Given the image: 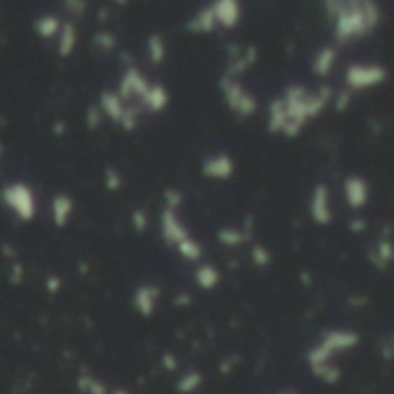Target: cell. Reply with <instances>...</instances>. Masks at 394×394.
<instances>
[{"instance_id":"cell-1","label":"cell","mask_w":394,"mask_h":394,"mask_svg":"<svg viewBox=\"0 0 394 394\" xmlns=\"http://www.w3.org/2000/svg\"><path fill=\"white\" fill-rule=\"evenodd\" d=\"M332 101V88L321 85L311 90L300 83H290L281 90L279 97H274L267 104V120L265 127L274 136L295 139L314 118H318Z\"/></svg>"},{"instance_id":"cell-2","label":"cell","mask_w":394,"mask_h":394,"mask_svg":"<svg viewBox=\"0 0 394 394\" xmlns=\"http://www.w3.org/2000/svg\"><path fill=\"white\" fill-rule=\"evenodd\" d=\"M360 344V335L351 328H332L325 330L309 351H307V367L311 369V374L318 378L321 383L335 385L342 378V369L337 367V358L344 353L353 351Z\"/></svg>"},{"instance_id":"cell-3","label":"cell","mask_w":394,"mask_h":394,"mask_svg":"<svg viewBox=\"0 0 394 394\" xmlns=\"http://www.w3.org/2000/svg\"><path fill=\"white\" fill-rule=\"evenodd\" d=\"M378 23H381V5H378V0H358L351 10H346L337 19H332L335 42L342 46L356 42V39H365L378 28Z\"/></svg>"},{"instance_id":"cell-4","label":"cell","mask_w":394,"mask_h":394,"mask_svg":"<svg viewBox=\"0 0 394 394\" xmlns=\"http://www.w3.org/2000/svg\"><path fill=\"white\" fill-rule=\"evenodd\" d=\"M160 233L162 240L169 244L171 249H176L180 258H185L189 263H201L203 258V244L199 242L189 231L185 219L180 217V208L164 206L160 212Z\"/></svg>"},{"instance_id":"cell-5","label":"cell","mask_w":394,"mask_h":394,"mask_svg":"<svg viewBox=\"0 0 394 394\" xmlns=\"http://www.w3.org/2000/svg\"><path fill=\"white\" fill-rule=\"evenodd\" d=\"M219 92H222L224 104L228 106V111L238 118H251L258 113V99L256 94L244 88L242 78L222 74L219 78Z\"/></svg>"},{"instance_id":"cell-6","label":"cell","mask_w":394,"mask_h":394,"mask_svg":"<svg viewBox=\"0 0 394 394\" xmlns=\"http://www.w3.org/2000/svg\"><path fill=\"white\" fill-rule=\"evenodd\" d=\"M0 201L3 206L12 212L19 222H33L37 217V196L33 192V187L23 180H12L3 187L0 192Z\"/></svg>"},{"instance_id":"cell-7","label":"cell","mask_w":394,"mask_h":394,"mask_svg":"<svg viewBox=\"0 0 394 394\" xmlns=\"http://www.w3.org/2000/svg\"><path fill=\"white\" fill-rule=\"evenodd\" d=\"M97 108L99 113L108 118L113 125H118L120 129L125 132H134L141 125V113L136 106H129L125 104V101L118 97L115 90H104L99 94V101H97Z\"/></svg>"},{"instance_id":"cell-8","label":"cell","mask_w":394,"mask_h":394,"mask_svg":"<svg viewBox=\"0 0 394 394\" xmlns=\"http://www.w3.org/2000/svg\"><path fill=\"white\" fill-rule=\"evenodd\" d=\"M385 81H388V69L381 62H353L344 72V83L349 92L372 90Z\"/></svg>"},{"instance_id":"cell-9","label":"cell","mask_w":394,"mask_h":394,"mask_svg":"<svg viewBox=\"0 0 394 394\" xmlns=\"http://www.w3.org/2000/svg\"><path fill=\"white\" fill-rule=\"evenodd\" d=\"M150 78H148L143 72H141L139 67L129 65L127 69L122 72L120 81H118V97H120L125 104L129 106H136L141 111V104H143V97L148 94V90H150ZM143 113V111H141Z\"/></svg>"},{"instance_id":"cell-10","label":"cell","mask_w":394,"mask_h":394,"mask_svg":"<svg viewBox=\"0 0 394 394\" xmlns=\"http://www.w3.org/2000/svg\"><path fill=\"white\" fill-rule=\"evenodd\" d=\"M309 217L311 222L325 228L335 222V201H332V192L325 183H318L314 187L311 199H309Z\"/></svg>"},{"instance_id":"cell-11","label":"cell","mask_w":394,"mask_h":394,"mask_svg":"<svg viewBox=\"0 0 394 394\" xmlns=\"http://www.w3.org/2000/svg\"><path fill=\"white\" fill-rule=\"evenodd\" d=\"M201 176L212 183H226L235 176V160L228 153H212L201 160Z\"/></svg>"},{"instance_id":"cell-12","label":"cell","mask_w":394,"mask_h":394,"mask_svg":"<svg viewBox=\"0 0 394 394\" xmlns=\"http://www.w3.org/2000/svg\"><path fill=\"white\" fill-rule=\"evenodd\" d=\"M342 196H344L346 208H349L351 212H360L369 206L372 189H369V183L365 178L351 173V176H346L344 183H342Z\"/></svg>"},{"instance_id":"cell-13","label":"cell","mask_w":394,"mask_h":394,"mask_svg":"<svg viewBox=\"0 0 394 394\" xmlns=\"http://www.w3.org/2000/svg\"><path fill=\"white\" fill-rule=\"evenodd\" d=\"M160 300H162V288L157 286V283H139V286L134 288V293H132L134 311H136L139 316H143V318L155 316L157 307H160Z\"/></svg>"},{"instance_id":"cell-14","label":"cell","mask_w":394,"mask_h":394,"mask_svg":"<svg viewBox=\"0 0 394 394\" xmlns=\"http://www.w3.org/2000/svg\"><path fill=\"white\" fill-rule=\"evenodd\" d=\"M212 17H215L217 28L233 30L238 28V23L242 19V3L240 0H212L208 5Z\"/></svg>"},{"instance_id":"cell-15","label":"cell","mask_w":394,"mask_h":394,"mask_svg":"<svg viewBox=\"0 0 394 394\" xmlns=\"http://www.w3.org/2000/svg\"><path fill=\"white\" fill-rule=\"evenodd\" d=\"M76 210V203L69 194H56L51 199V206H49V212H51V222L56 228H65L69 222H72V215Z\"/></svg>"},{"instance_id":"cell-16","label":"cell","mask_w":394,"mask_h":394,"mask_svg":"<svg viewBox=\"0 0 394 394\" xmlns=\"http://www.w3.org/2000/svg\"><path fill=\"white\" fill-rule=\"evenodd\" d=\"M337 58H339L337 46H332V44L321 46V49L316 51V56H314V60H311V72H314V76H318V78H328L330 74L335 72V67H337Z\"/></svg>"},{"instance_id":"cell-17","label":"cell","mask_w":394,"mask_h":394,"mask_svg":"<svg viewBox=\"0 0 394 394\" xmlns=\"http://www.w3.org/2000/svg\"><path fill=\"white\" fill-rule=\"evenodd\" d=\"M171 101V94L167 90V85L162 83H150V90L143 97V104H141V111L143 113H150V115H157L162 111H167Z\"/></svg>"},{"instance_id":"cell-18","label":"cell","mask_w":394,"mask_h":394,"mask_svg":"<svg viewBox=\"0 0 394 394\" xmlns=\"http://www.w3.org/2000/svg\"><path fill=\"white\" fill-rule=\"evenodd\" d=\"M56 51L60 58H69L72 53L76 51V44H78V30H76V23L74 21H62L60 26V33L56 37Z\"/></svg>"},{"instance_id":"cell-19","label":"cell","mask_w":394,"mask_h":394,"mask_svg":"<svg viewBox=\"0 0 394 394\" xmlns=\"http://www.w3.org/2000/svg\"><path fill=\"white\" fill-rule=\"evenodd\" d=\"M392 258H394V254H392V242H390V235L385 233V235H381V238L374 242L372 251H369V261H372V265L376 267V270L385 272V270L390 267Z\"/></svg>"},{"instance_id":"cell-20","label":"cell","mask_w":394,"mask_h":394,"mask_svg":"<svg viewBox=\"0 0 394 394\" xmlns=\"http://www.w3.org/2000/svg\"><path fill=\"white\" fill-rule=\"evenodd\" d=\"M194 281L201 290H215L222 283V272L215 263H199L194 270Z\"/></svg>"},{"instance_id":"cell-21","label":"cell","mask_w":394,"mask_h":394,"mask_svg":"<svg viewBox=\"0 0 394 394\" xmlns=\"http://www.w3.org/2000/svg\"><path fill=\"white\" fill-rule=\"evenodd\" d=\"M62 19L58 14H39V17L33 21V30L39 39H56L60 33Z\"/></svg>"},{"instance_id":"cell-22","label":"cell","mask_w":394,"mask_h":394,"mask_svg":"<svg viewBox=\"0 0 394 394\" xmlns=\"http://www.w3.org/2000/svg\"><path fill=\"white\" fill-rule=\"evenodd\" d=\"M187 30H189V33H194V35H210V33H215L217 23H215V17H212V12H210L208 5L201 7V10L196 12L192 19H189Z\"/></svg>"},{"instance_id":"cell-23","label":"cell","mask_w":394,"mask_h":394,"mask_svg":"<svg viewBox=\"0 0 394 394\" xmlns=\"http://www.w3.org/2000/svg\"><path fill=\"white\" fill-rule=\"evenodd\" d=\"M146 51H148V60H150L153 65H164V60H167V56H169L167 39H164L160 33L150 35L146 42Z\"/></svg>"},{"instance_id":"cell-24","label":"cell","mask_w":394,"mask_h":394,"mask_svg":"<svg viewBox=\"0 0 394 394\" xmlns=\"http://www.w3.org/2000/svg\"><path fill=\"white\" fill-rule=\"evenodd\" d=\"M217 240L222 242L224 247L238 249V247H242V244L249 240V231H247V228H235V226L219 228V231H217Z\"/></svg>"},{"instance_id":"cell-25","label":"cell","mask_w":394,"mask_h":394,"mask_svg":"<svg viewBox=\"0 0 394 394\" xmlns=\"http://www.w3.org/2000/svg\"><path fill=\"white\" fill-rule=\"evenodd\" d=\"M76 388L81 394H108V385L92 374H81L76 378Z\"/></svg>"},{"instance_id":"cell-26","label":"cell","mask_w":394,"mask_h":394,"mask_svg":"<svg viewBox=\"0 0 394 394\" xmlns=\"http://www.w3.org/2000/svg\"><path fill=\"white\" fill-rule=\"evenodd\" d=\"M201 385H203V374L196 372V369H189V372H185L176 381V390L180 394H194V392H199Z\"/></svg>"},{"instance_id":"cell-27","label":"cell","mask_w":394,"mask_h":394,"mask_svg":"<svg viewBox=\"0 0 394 394\" xmlns=\"http://www.w3.org/2000/svg\"><path fill=\"white\" fill-rule=\"evenodd\" d=\"M323 3V10L330 19H337L339 14H344L346 10H351L353 5L358 3V0H321Z\"/></svg>"},{"instance_id":"cell-28","label":"cell","mask_w":394,"mask_h":394,"mask_svg":"<svg viewBox=\"0 0 394 394\" xmlns=\"http://www.w3.org/2000/svg\"><path fill=\"white\" fill-rule=\"evenodd\" d=\"M249 258H251V263H254L256 267H267V265H270V261H272L270 251H267V247H263V244H251Z\"/></svg>"},{"instance_id":"cell-29","label":"cell","mask_w":394,"mask_h":394,"mask_svg":"<svg viewBox=\"0 0 394 394\" xmlns=\"http://www.w3.org/2000/svg\"><path fill=\"white\" fill-rule=\"evenodd\" d=\"M148 226H150V217H148V212L141 210V208H136V210L132 212V228H134L136 233H146Z\"/></svg>"},{"instance_id":"cell-30","label":"cell","mask_w":394,"mask_h":394,"mask_svg":"<svg viewBox=\"0 0 394 394\" xmlns=\"http://www.w3.org/2000/svg\"><path fill=\"white\" fill-rule=\"evenodd\" d=\"M104 187L108 189V192H118V189L122 187V176H120V171L113 169V167L104 169Z\"/></svg>"},{"instance_id":"cell-31","label":"cell","mask_w":394,"mask_h":394,"mask_svg":"<svg viewBox=\"0 0 394 394\" xmlns=\"http://www.w3.org/2000/svg\"><path fill=\"white\" fill-rule=\"evenodd\" d=\"M94 44H97L101 51H113L118 42H115L113 33H108V30H99V33L94 35Z\"/></svg>"},{"instance_id":"cell-32","label":"cell","mask_w":394,"mask_h":394,"mask_svg":"<svg viewBox=\"0 0 394 394\" xmlns=\"http://www.w3.org/2000/svg\"><path fill=\"white\" fill-rule=\"evenodd\" d=\"M62 5H65V10L69 17H83L85 10H88V3L85 0H62Z\"/></svg>"},{"instance_id":"cell-33","label":"cell","mask_w":394,"mask_h":394,"mask_svg":"<svg viewBox=\"0 0 394 394\" xmlns=\"http://www.w3.org/2000/svg\"><path fill=\"white\" fill-rule=\"evenodd\" d=\"M44 286H46V290H49V293H58V290L62 288V279L58 277V274H49V277H46V281H44Z\"/></svg>"},{"instance_id":"cell-34","label":"cell","mask_w":394,"mask_h":394,"mask_svg":"<svg viewBox=\"0 0 394 394\" xmlns=\"http://www.w3.org/2000/svg\"><path fill=\"white\" fill-rule=\"evenodd\" d=\"M101 120V113H99V108L97 106H92L90 111H88V125H90V129H94L99 125Z\"/></svg>"},{"instance_id":"cell-35","label":"cell","mask_w":394,"mask_h":394,"mask_svg":"<svg viewBox=\"0 0 394 394\" xmlns=\"http://www.w3.org/2000/svg\"><path fill=\"white\" fill-rule=\"evenodd\" d=\"M351 97H353V92H349V90H344L342 94H339V97H337V108H339V111H344V108L349 106Z\"/></svg>"},{"instance_id":"cell-36","label":"cell","mask_w":394,"mask_h":394,"mask_svg":"<svg viewBox=\"0 0 394 394\" xmlns=\"http://www.w3.org/2000/svg\"><path fill=\"white\" fill-rule=\"evenodd\" d=\"M21 279H23V270H21V265L17 263L12 267V277H10V281L14 283V286H17V283H21Z\"/></svg>"},{"instance_id":"cell-37","label":"cell","mask_w":394,"mask_h":394,"mask_svg":"<svg viewBox=\"0 0 394 394\" xmlns=\"http://www.w3.org/2000/svg\"><path fill=\"white\" fill-rule=\"evenodd\" d=\"M108 394H132V392L125 388H108Z\"/></svg>"},{"instance_id":"cell-38","label":"cell","mask_w":394,"mask_h":394,"mask_svg":"<svg viewBox=\"0 0 394 394\" xmlns=\"http://www.w3.org/2000/svg\"><path fill=\"white\" fill-rule=\"evenodd\" d=\"M164 360H167V369H176V358L167 356V358H164Z\"/></svg>"},{"instance_id":"cell-39","label":"cell","mask_w":394,"mask_h":394,"mask_svg":"<svg viewBox=\"0 0 394 394\" xmlns=\"http://www.w3.org/2000/svg\"><path fill=\"white\" fill-rule=\"evenodd\" d=\"M115 5H120V7H125V5H129V0H113Z\"/></svg>"},{"instance_id":"cell-40","label":"cell","mask_w":394,"mask_h":394,"mask_svg":"<svg viewBox=\"0 0 394 394\" xmlns=\"http://www.w3.org/2000/svg\"><path fill=\"white\" fill-rule=\"evenodd\" d=\"M3 155H5V146L0 143V160H3Z\"/></svg>"},{"instance_id":"cell-41","label":"cell","mask_w":394,"mask_h":394,"mask_svg":"<svg viewBox=\"0 0 394 394\" xmlns=\"http://www.w3.org/2000/svg\"><path fill=\"white\" fill-rule=\"evenodd\" d=\"M279 394H297V392H293V390H283V392H279Z\"/></svg>"}]
</instances>
